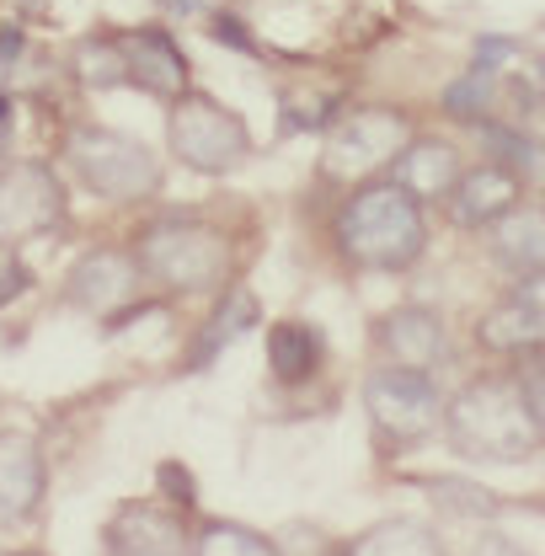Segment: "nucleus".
I'll return each instance as SVG.
<instances>
[{"mask_svg": "<svg viewBox=\"0 0 545 556\" xmlns=\"http://www.w3.org/2000/svg\"><path fill=\"white\" fill-rule=\"evenodd\" d=\"M417 135L411 118L402 108H342V118L321 135V161H316V177L327 188H358V182H375V177H391L402 144Z\"/></svg>", "mask_w": 545, "mask_h": 556, "instance_id": "39448f33", "label": "nucleus"}, {"mask_svg": "<svg viewBox=\"0 0 545 556\" xmlns=\"http://www.w3.org/2000/svg\"><path fill=\"white\" fill-rule=\"evenodd\" d=\"M364 417H369V433L385 455L407 450L417 439L439 433L444 428V391L433 375L422 369H396V364H375L364 375Z\"/></svg>", "mask_w": 545, "mask_h": 556, "instance_id": "0eeeda50", "label": "nucleus"}, {"mask_svg": "<svg viewBox=\"0 0 545 556\" xmlns=\"http://www.w3.org/2000/svg\"><path fill=\"white\" fill-rule=\"evenodd\" d=\"M166 150L199 177H230L252 161V129L208 91H188L166 108Z\"/></svg>", "mask_w": 545, "mask_h": 556, "instance_id": "423d86ee", "label": "nucleus"}, {"mask_svg": "<svg viewBox=\"0 0 545 556\" xmlns=\"http://www.w3.org/2000/svg\"><path fill=\"white\" fill-rule=\"evenodd\" d=\"M49 486L43 450L33 439H0V525H16L27 514H38Z\"/></svg>", "mask_w": 545, "mask_h": 556, "instance_id": "6ab92c4d", "label": "nucleus"}, {"mask_svg": "<svg viewBox=\"0 0 545 556\" xmlns=\"http://www.w3.org/2000/svg\"><path fill=\"white\" fill-rule=\"evenodd\" d=\"M332 252L347 274H407L428 252V208L396 177L358 182L332 208Z\"/></svg>", "mask_w": 545, "mask_h": 556, "instance_id": "f257e3e1", "label": "nucleus"}, {"mask_svg": "<svg viewBox=\"0 0 545 556\" xmlns=\"http://www.w3.org/2000/svg\"><path fill=\"white\" fill-rule=\"evenodd\" d=\"M129 252L144 283L172 300H214L219 289L236 283V241L204 214H182V208L150 214L129 236Z\"/></svg>", "mask_w": 545, "mask_h": 556, "instance_id": "f03ea898", "label": "nucleus"}, {"mask_svg": "<svg viewBox=\"0 0 545 556\" xmlns=\"http://www.w3.org/2000/svg\"><path fill=\"white\" fill-rule=\"evenodd\" d=\"M477 343L497 358H524V353H541L545 348V311H535L530 300H519L514 289L486 305L477 316Z\"/></svg>", "mask_w": 545, "mask_h": 556, "instance_id": "a211bd4d", "label": "nucleus"}, {"mask_svg": "<svg viewBox=\"0 0 545 556\" xmlns=\"http://www.w3.org/2000/svg\"><path fill=\"white\" fill-rule=\"evenodd\" d=\"M486 247H492L497 268H508V274H545V199H524L519 208H508L486 230Z\"/></svg>", "mask_w": 545, "mask_h": 556, "instance_id": "f3484780", "label": "nucleus"}, {"mask_svg": "<svg viewBox=\"0 0 545 556\" xmlns=\"http://www.w3.org/2000/svg\"><path fill=\"white\" fill-rule=\"evenodd\" d=\"M524 204V182H519V172H508L503 161H477V166H466L460 172V182H455V193L444 199L449 208V219L455 225H466V230H492L508 208Z\"/></svg>", "mask_w": 545, "mask_h": 556, "instance_id": "ddd939ff", "label": "nucleus"}, {"mask_svg": "<svg viewBox=\"0 0 545 556\" xmlns=\"http://www.w3.org/2000/svg\"><path fill=\"white\" fill-rule=\"evenodd\" d=\"M342 556H449L444 552V541L428 530V525H417V519H380V525H369L364 535H353Z\"/></svg>", "mask_w": 545, "mask_h": 556, "instance_id": "aec40b11", "label": "nucleus"}, {"mask_svg": "<svg viewBox=\"0 0 545 556\" xmlns=\"http://www.w3.org/2000/svg\"><path fill=\"white\" fill-rule=\"evenodd\" d=\"M188 556H283V546L241 519H204Z\"/></svg>", "mask_w": 545, "mask_h": 556, "instance_id": "5701e85b", "label": "nucleus"}, {"mask_svg": "<svg viewBox=\"0 0 545 556\" xmlns=\"http://www.w3.org/2000/svg\"><path fill=\"white\" fill-rule=\"evenodd\" d=\"M124 54H129V86L155 97V102H177L193 91V65L177 49V38L166 27H129L124 33Z\"/></svg>", "mask_w": 545, "mask_h": 556, "instance_id": "f8f14e48", "label": "nucleus"}, {"mask_svg": "<svg viewBox=\"0 0 545 556\" xmlns=\"http://www.w3.org/2000/svg\"><path fill=\"white\" fill-rule=\"evenodd\" d=\"M514 294H519V300H530L535 311H545V274H530V278H519V283H514Z\"/></svg>", "mask_w": 545, "mask_h": 556, "instance_id": "a878e982", "label": "nucleus"}, {"mask_svg": "<svg viewBox=\"0 0 545 556\" xmlns=\"http://www.w3.org/2000/svg\"><path fill=\"white\" fill-rule=\"evenodd\" d=\"M65 166L97 204H150L166 182V166L144 139L102 124L65 129Z\"/></svg>", "mask_w": 545, "mask_h": 556, "instance_id": "20e7f679", "label": "nucleus"}, {"mask_svg": "<svg viewBox=\"0 0 545 556\" xmlns=\"http://www.w3.org/2000/svg\"><path fill=\"white\" fill-rule=\"evenodd\" d=\"M444 433H449L455 455L486 460V466H524L530 455L545 450L541 428L519 396L514 369L508 375H471L444 402Z\"/></svg>", "mask_w": 545, "mask_h": 556, "instance_id": "7ed1b4c3", "label": "nucleus"}, {"mask_svg": "<svg viewBox=\"0 0 545 556\" xmlns=\"http://www.w3.org/2000/svg\"><path fill=\"white\" fill-rule=\"evenodd\" d=\"M139 294H144V274L129 247H86L65 274V305L107 321V332L129 327Z\"/></svg>", "mask_w": 545, "mask_h": 556, "instance_id": "6e6552de", "label": "nucleus"}, {"mask_svg": "<svg viewBox=\"0 0 545 556\" xmlns=\"http://www.w3.org/2000/svg\"><path fill=\"white\" fill-rule=\"evenodd\" d=\"M369 343L380 353V364L433 375L449 358V321H444V311H433L422 300H402V305H391V311L375 316Z\"/></svg>", "mask_w": 545, "mask_h": 556, "instance_id": "9d476101", "label": "nucleus"}, {"mask_svg": "<svg viewBox=\"0 0 545 556\" xmlns=\"http://www.w3.org/2000/svg\"><path fill=\"white\" fill-rule=\"evenodd\" d=\"M460 172H466V155H460L455 139H444V135H411L407 144H402V155H396V166H391V177H396L422 208L444 204V199L455 193Z\"/></svg>", "mask_w": 545, "mask_h": 556, "instance_id": "4468645a", "label": "nucleus"}, {"mask_svg": "<svg viewBox=\"0 0 545 556\" xmlns=\"http://www.w3.org/2000/svg\"><path fill=\"white\" fill-rule=\"evenodd\" d=\"M69 70L86 91H118L129 86V54H124V33H91L75 43Z\"/></svg>", "mask_w": 545, "mask_h": 556, "instance_id": "4be33fe9", "label": "nucleus"}, {"mask_svg": "<svg viewBox=\"0 0 545 556\" xmlns=\"http://www.w3.org/2000/svg\"><path fill=\"white\" fill-rule=\"evenodd\" d=\"M327 369V332L305 316H278L268 327V375L272 386L300 391Z\"/></svg>", "mask_w": 545, "mask_h": 556, "instance_id": "2eb2a0df", "label": "nucleus"}, {"mask_svg": "<svg viewBox=\"0 0 545 556\" xmlns=\"http://www.w3.org/2000/svg\"><path fill=\"white\" fill-rule=\"evenodd\" d=\"M107 552L113 556H188L193 535H188V514L161 503V497H135L118 503V514L107 519Z\"/></svg>", "mask_w": 545, "mask_h": 556, "instance_id": "9b49d317", "label": "nucleus"}, {"mask_svg": "<svg viewBox=\"0 0 545 556\" xmlns=\"http://www.w3.org/2000/svg\"><path fill=\"white\" fill-rule=\"evenodd\" d=\"M278 113H283V135H327L342 118V91L316 86V80H289L278 91Z\"/></svg>", "mask_w": 545, "mask_h": 556, "instance_id": "412c9836", "label": "nucleus"}, {"mask_svg": "<svg viewBox=\"0 0 545 556\" xmlns=\"http://www.w3.org/2000/svg\"><path fill=\"white\" fill-rule=\"evenodd\" d=\"M65 225V182L43 161H5L0 166V247L49 236Z\"/></svg>", "mask_w": 545, "mask_h": 556, "instance_id": "1a4fd4ad", "label": "nucleus"}, {"mask_svg": "<svg viewBox=\"0 0 545 556\" xmlns=\"http://www.w3.org/2000/svg\"><path fill=\"white\" fill-rule=\"evenodd\" d=\"M514 380H519V396H524V407H530V417H535V428L545 439V348L514 358Z\"/></svg>", "mask_w": 545, "mask_h": 556, "instance_id": "b1692460", "label": "nucleus"}, {"mask_svg": "<svg viewBox=\"0 0 545 556\" xmlns=\"http://www.w3.org/2000/svg\"><path fill=\"white\" fill-rule=\"evenodd\" d=\"M263 321V311H257V294L246 289V283H230V289H219L214 294V311H208V321L199 327V338H193V348L182 353V364L188 369H208L219 353L230 343H241L252 327Z\"/></svg>", "mask_w": 545, "mask_h": 556, "instance_id": "dca6fc26", "label": "nucleus"}, {"mask_svg": "<svg viewBox=\"0 0 545 556\" xmlns=\"http://www.w3.org/2000/svg\"><path fill=\"white\" fill-rule=\"evenodd\" d=\"M208 38H214V43H230V49H246V54L257 49V43H252V33H246V22H241V16H230V11H219V16L208 22Z\"/></svg>", "mask_w": 545, "mask_h": 556, "instance_id": "393cba45", "label": "nucleus"}]
</instances>
